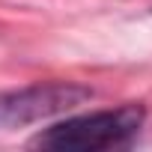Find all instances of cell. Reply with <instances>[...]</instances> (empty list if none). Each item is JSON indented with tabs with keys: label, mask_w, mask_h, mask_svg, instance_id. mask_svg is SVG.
<instances>
[{
	"label": "cell",
	"mask_w": 152,
	"mask_h": 152,
	"mask_svg": "<svg viewBox=\"0 0 152 152\" xmlns=\"http://www.w3.org/2000/svg\"><path fill=\"white\" fill-rule=\"evenodd\" d=\"M146 110L140 104H122L113 110L84 113V116H69L63 122H54L51 128L39 131L30 146L48 149V152H99L125 146L143 125Z\"/></svg>",
	"instance_id": "1"
},
{
	"label": "cell",
	"mask_w": 152,
	"mask_h": 152,
	"mask_svg": "<svg viewBox=\"0 0 152 152\" xmlns=\"http://www.w3.org/2000/svg\"><path fill=\"white\" fill-rule=\"evenodd\" d=\"M87 99H93V90L75 81H48V84H33L21 90H6L0 93V131L24 128V125L60 116L84 104Z\"/></svg>",
	"instance_id": "2"
}]
</instances>
